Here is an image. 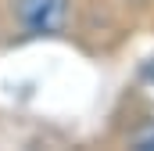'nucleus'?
<instances>
[{"label":"nucleus","instance_id":"nucleus-1","mask_svg":"<svg viewBox=\"0 0 154 151\" xmlns=\"http://www.w3.org/2000/svg\"><path fill=\"white\" fill-rule=\"evenodd\" d=\"M11 11L29 36H61L72 18V0H11Z\"/></svg>","mask_w":154,"mask_h":151},{"label":"nucleus","instance_id":"nucleus-2","mask_svg":"<svg viewBox=\"0 0 154 151\" xmlns=\"http://www.w3.org/2000/svg\"><path fill=\"white\" fill-rule=\"evenodd\" d=\"M125 144L136 151H154V119H143L129 137H125Z\"/></svg>","mask_w":154,"mask_h":151}]
</instances>
